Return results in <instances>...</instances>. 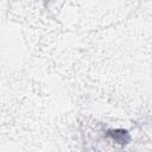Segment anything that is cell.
Returning <instances> with one entry per match:
<instances>
[{"instance_id": "cell-1", "label": "cell", "mask_w": 152, "mask_h": 152, "mask_svg": "<svg viewBox=\"0 0 152 152\" xmlns=\"http://www.w3.org/2000/svg\"><path fill=\"white\" fill-rule=\"evenodd\" d=\"M108 135H110L116 142L119 144H126L129 139L128 133L122 129H115V131H108Z\"/></svg>"}]
</instances>
